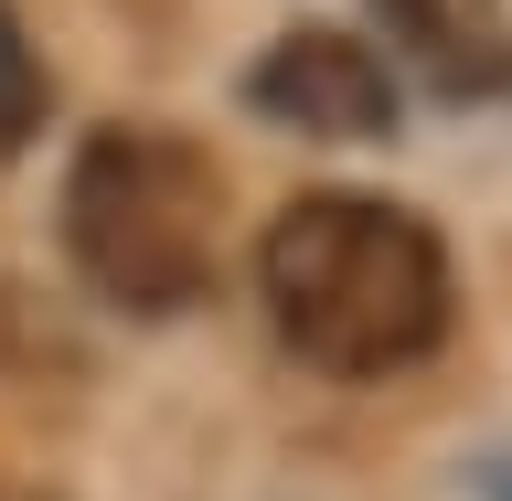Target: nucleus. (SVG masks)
Instances as JSON below:
<instances>
[{
    "label": "nucleus",
    "instance_id": "obj_2",
    "mask_svg": "<svg viewBox=\"0 0 512 501\" xmlns=\"http://www.w3.org/2000/svg\"><path fill=\"white\" fill-rule=\"evenodd\" d=\"M64 267L118 320H182L224 278V182L182 128H96L64 171Z\"/></svg>",
    "mask_w": 512,
    "mask_h": 501
},
{
    "label": "nucleus",
    "instance_id": "obj_1",
    "mask_svg": "<svg viewBox=\"0 0 512 501\" xmlns=\"http://www.w3.org/2000/svg\"><path fill=\"white\" fill-rule=\"evenodd\" d=\"M256 299L288 363L331 384H384L448 342L459 278L427 214L374 203V192H299L256 235Z\"/></svg>",
    "mask_w": 512,
    "mask_h": 501
},
{
    "label": "nucleus",
    "instance_id": "obj_4",
    "mask_svg": "<svg viewBox=\"0 0 512 501\" xmlns=\"http://www.w3.org/2000/svg\"><path fill=\"white\" fill-rule=\"evenodd\" d=\"M363 11L406 54V75H427V96L448 107L512 96V0H363Z\"/></svg>",
    "mask_w": 512,
    "mask_h": 501
},
{
    "label": "nucleus",
    "instance_id": "obj_3",
    "mask_svg": "<svg viewBox=\"0 0 512 501\" xmlns=\"http://www.w3.org/2000/svg\"><path fill=\"white\" fill-rule=\"evenodd\" d=\"M246 107L267 128H288V139H320V150H374V139H395V118H406L395 64H384L374 43L331 32V22L278 32V43L246 64Z\"/></svg>",
    "mask_w": 512,
    "mask_h": 501
},
{
    "label": "nucleus",
    "instance_id": "obj_5",
    "mask_svg": "<svg viewBox=\"0 0 512 501\" xmlns=\"http://www.w3.org/2000/svg\"><path fill=\"white\" fill-rule=\"evenodd\" d=\"M32 128H43V64H32L22 22L0 11V150H22Z\"/></svg>",
    "mask_w": 512,
    "mask_h": 501
}]
</instances>
